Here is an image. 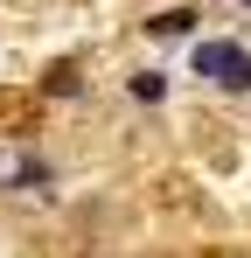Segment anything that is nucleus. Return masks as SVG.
<instances>
[{"mask_svg": "<svg viewBox=\"0 0 251 258\" xmlns=\"http://www.w3.org/2000/svg\"><path fill=\"white\" fill-rule=\"evenodd\" d=\"M244 7H251V0H244Z\"/></svg>", "mask_w": 251, "mask_h": 258, "instance_id": "obj_5", "label": "nucleus"}, {"mask_svg": "<svg viewBox=\"0 0 251 258\" xmlns=\"http://www.w3.org/2000/svg\"><path fill=\"white\" fill-rule=\"evenodd\" d=\"M133 98H140V105H161V98H167V77H161V70H140V77H133Z\"/></svg>", "mask_w": 251, "mask_h": 258, "instance_id": "obj_3", "label": "nucleus"}, {"mask_svg": "<svg viewBox=\"0 0 251 258\" xmlns=\"http://www.w3.org/2000/svg\"><path fill=\"white\" fill-rule=\"evenodd\" d=\"M147 28H154V35H189V28H196V14H189V7H167V14H154Z\"/></svg>", "mask_w": 251, "mask_h": 258, "instance_id": "obj_2", "label": "nucleus"}, {"mask_svg": "<svg viewBox=\"0 0 251 258\" xmlns=\"http://www.w3.org/2000/svg\"><path fill=\"white\" fill-rule=\"evenodd\" d=\"M42 181H49V168H42V161H21V168H14V181H7V188H42Z\"/></svg>", "mask_w": 251, "mask_h": 258, "instance_id": "obj_4", "label": "nucleus"}, {"mask_svg": "<svg viewBox=\"0 0 251 258\" xmlns=\"http://www.w3.org/2000/svg\"><path fill=\"white\" fill-rule=\"evenodd\" d=\"M189 70L209 77V84H223V91H251V49L244 42H196Z\"/></svg>", "mask_w": 251, "mask_h": 258, "instance_id": "obj_1", "label": "nucleus"}]
</instances>
